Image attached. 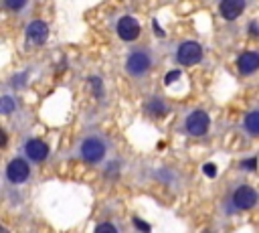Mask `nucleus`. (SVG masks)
<instances>
[{
  "instance_id": "f257e3e1",
  "label": "nucleus",
  "mask_w": 259,
  "mask_h": 233,
  "mask_svg": "<svg viewBox=\"0 0 259 233\" xmlns=\"http://www.w3.org/2000/svg\"><path fill=\"white\" fill-rule=\"evenodd\" d=\"M200 59H202V49H200V45L196 41H186L176 51V61L180 65H194Z\"/></svg>"
},
{
  "instance_id": "f03ea898",
  "label": "nucleus",
  "mask_w": 259,
  "mask_h": 233,
  "mask_svg": "<svg viewBox=\"0 0 259 233\" xmlns=\"http://www.w3.org/2000/svg\"><path fill=\"white\" fill-rule=\"evenodd\" d=\"M150 65H152V59H150V55L146 51H134V53H130V57L125 61L127 73L130 75H136V77L144 75L150 69Z\"/></svg>"
},
{
  "instance_id": "7ed1b4c3",
  "label": "nucleus",
  "mask_w": 259,
  "mask_h": 233,
  "mask_svg": "<svg viewBox=\"0 0 259 233\" xmlns=\"http://www.w3.org/2000/svg\"><path fill=\"white\" fill-rule=\"evenodd\" d=\"M208 124H210V120H208V115L204 113V111H192L188 118H186V130H188V134H192V136H204L206 134V130H208Z\"/></svg>"
},
{
  "instance_id": "20e7f679",
  "label": "nucleus",
  "mask_w": 259,
  "mask_h": 233,
  "mask_svg": "<svg viewBox=\"0 0 259 233\" xmlns=\"http://www.w3.org/2000/svg\"><path fill=\"white\" fill-rule=\"evenodd\" d=\"M49 36V24L42 20H32L26 26V43L28 45H42Z\"/></svg>"
},
{
  "instance_id": "39448f33",
  "label": "nucleus",
  "mask_w": 259,
  "mask_h": 233,
  "mask_svg": "<svg viewBox=\"0 0 259 233\" xmlns=\"http://www.w3.org/2000/svg\"><path fill=\"white\" fill-rule=\"evenodd\" d=\"M117 34L121 41H136L140 34V24L132 16H121L117 20Z\"/></svg>"
},
{
  "instance_id": "423d86ee",
  "label": "nucleus",
  "mask_w": 259,
  "mask_h": 233,
  "mask_svg": "<svg viewBox=\"0 0 259 233\" xmlns=\"http://www.w3.org/2000/svg\"><path fill=\"white\" fill-rule=\"evenodd\" d=\"M81 154H83L85 160L95 162V160L103 158V154H105V146H103V142L97 140V138H87V140L83 142V146H81Z\"/></svg>"
},
{
  "instance_id": "0eeeda50",
  "label": "nucleus",
  "mask_w": 259,
  "mask_h": 233,
  "mask_svg": "<svg viewBox=\"0 0 259 233\" xmlns=\"http://www.w3.org/2000/svg\"><path fill=\"white\" fill-rule=\"evenodd\" d=\"M233 203H235V207H239V209H251V207L257 203V192H255L251 186L243 184V186H239V188L235 190Z\"/></svg>"
},
{
  "instance_id": "6e6552de",
  "label": "nucleus",
  "mask_w": 259,
  "mask_h": 233,
  "mask_svg": "<svg viewBox=\"0 0 259 233\" xmlns=\"http://www.w3.org/2000/svg\"><path fill=\"white\" fill-rule=\"evenodd\" d=\"M6 174H8V180L10 182H24L26 178H28V174H30V170H28V164L22 160V158H16V160H12L10 164H8V168H6Z\"/></svg>"
},
{
  "instance_id": "1a4fd4ad",
  "label": "nucleus",
  "mask_w": 259,
  "mask_h": 233,
  "mask_svg": "<svg viewBox=\"0 0 259 233\" xmlns=\"http://www.w3.org/2000/svg\"><path fill=\"white\" fill-rule=\"evenodd\" d=\"M245 4H247L245 0H221V4H219L221 16L227 20H235L245 10Z\"/></svg>"
},
{
  "instance_id": "9d476101",
  "label": "nucleus",
  "mask_w": 259,
  "mask_h": 233,
  "mask_svg": "<svg viewBox=\"0 0 259 233\" xmlns=\"http://www.w3.org/2000/svg\"><path fill=\"white\" fill-rule=\"evenodd\" d=\"M24 152H26V156H28L30 160L40 162V160L47 158V154H49V146H47L42 140H28Z\"/></svg>"
},
{
  "instance_id": "9b49d317",
  "label": "nucleus",
  "mask_w": 259,
  "mask_h": 233,
  "mask_svg": "<svg viewBox=\"0 0 259 233\" xmlns=\"http://www.w3.org/2000/svg\"><path fill=\"white\" fill-rule=\"evenodd\" d=\"M259 69V55L253 53V51H247L239 57V71L243 75H251Z\"/></svg>"
},
{
  "instance_id": "f8f14e48",
  "label": "nucleus",
  "mask_w": 259,
  "mask_h": 233,
  "mask_svg": "<svg viewBox=\"0 0 259 233\" xmlns=\"http://www.w3.org/2000/svg\"><path fill=\"white\" fill-rule=\"evenodd\" d=\"M245 128H247L249 134L259 136V111H251V113H247V118H245Z\"/></svg>"
},
{
  "instance_id": "ddd939ff",
  "label": "nucleus",
  "mask_w": 259,
  "mask_h": 233,
  "mask_svg": "<svg viewBox=\"0 0 259 233\" xmlns=\"http://www.w3.org/2000/svg\"><path fill=\"white\" fill-rule=\"evenodd\" d=\"M0 109H2V113H10L12 109H16L14 99H12L10 95H2V99H0Z\"/></svg>"
},
{
  "instance_id": "4468645a",
  "label": "nucleus",
  "mask_w": 259,
  "mask_h": 233,
  "mask_svg": "<svg viewBox=\"0 0 259 233\" xmlns=\"http://www.w3.org/2000/svg\"><path fill=\"white\" fill-rule=\"evenodd\" d=\"M146 109L152 111V113H164V111H166V105H164L160 99H150V101L146 103Z\"/></svg>"
},
{
  "instance_id": "2eb2a0df",
  "label": "nucleus",
  "mask_w": 259,
  "mask_h": 233,
  "mask_svg": "<svg viewBox=\"0 0 259 233\" xmlns=\"http://www.w3.org/2000/svg\"><path fill=\"white\" fill-rule=\"evenodd\" d=\"M24 4H26V0H4V6L8 10H12V12H18Z\"/></svg>"
},
{
  "instance_id": "dca6fc26",
  "label": "nucleus",
  "mask_w": 259,
  "mask_h": 233,
  "mask_svg": "<svg viewBox=\"0 0 259 233\" xmlns=\"http://www.w3.org/2000/svg\"><path fill=\"white\" fill-rule=\"evenodd\" d=\"M95 233H117V229L111 223H101V225H97Z\"/></svg>"
},
{
  "instance_id": "f3484780",
  "label": "nucleus",
  "mask_w": 259,
  "mask_h": 233,
  "mask_svg": "<svg viewBox=\"0 0 259 233\" xmlns=\"http://www.w3.org/2000/svg\"><path fill=\"white\" fill-rule=\"evenodd\" d=\"M178 77H180V71L176 69V71H170V73L166 75V79H164V81H166V85H170V83H174Z\"/></svg>"
},
{
  "instance_id": "a211bd4d",
  "label": "nucleus",
  "mask_w": 259,
  "mask_h": 233,
  "mask_svg": "<svg viewBox=\"0 0 259 233\" xmlns=\"http://www.w3.org/2000/svg\"><path fill=\"white\" fill-rule=\"evenodd\" d=\"M202 170H204V174H206V176H210V178H212V176H217V166H214V164H204V168H202Z\"/></svg>"
},
{
  "instance_id": "6ab92c4d",
  "label": "nucleus",
  "mask_w": 259,
  "mask_h": 233,
  "mask_svg": "<svg viewBox=\"0 0 259 233\" xmlns=\"http://www.w3.org/2000/svg\"><path fill=\"white\" fill-rule=\"evenodd\" d=\"M89 81H91V85L95 87V95H101V81H99L97 77H91Z\"/></svg>"
},
{
  "instance_id": "aec40b11",
  "label": "nucleus",
  "mask_w": 259,
  "mask_h": 233,
  "mask_svg": "<svg viewBox=\"0 0 259 233\" xmlns=\"http://www.w3.org/2000/svg\"><path fill=\"white\" fill-rule=\"evenodd\" d=\"M134 223H136V227H138L140 231H146V233L150 231V225H148V223H144L142 219H134Z\"/></svg>"
},
{
  "instance_id": "412c9836",
  "label": "nucleus",
  "mask_w": 259,
  "mask_h": 233,
  "mask_svg": "<svg viewBox=\"0 0 259 233\" xmlns=\"http://www.w3.org/2000/svg\"><path fill=\"white\" fill-rule=\"evenodd\" d=\"M241 166H243V168H249V170H251V168H255V158H251V160H247V162H243Z\"/></svg>"
},
{
  "instance_id": "4be33fe9",
  "label": "nucleus",
  "mask_w": 259,
  "mask_h": 233,
  "mask_svg": "<svg viewBox=\"0 0 259 233\" xmlns=\"http://www.w3.org/2000/svg\"><path fill=\"white\" fill-rule=\"evenodd\" d=\"M249 28H251V34H255V36L259 34V28H257V22H251V24H249Z\"/></svg>"
},
{
  "instance_id": "5701e85b",
  "label": "nucleus",
  "mask_w": 259,
  "mask_h": 233,
  "mask_svg": "<svg viewBox=\"0 0 259 233\" xmlns=\"http://www.w3.org/2000/svg\"><path fill=\"white\" fill-rule=\"evenodd\" d=\"M154 28H156V34H164V30L160 28V24H158L156 20H154Z\"/></svg>"
}]
</instances>
